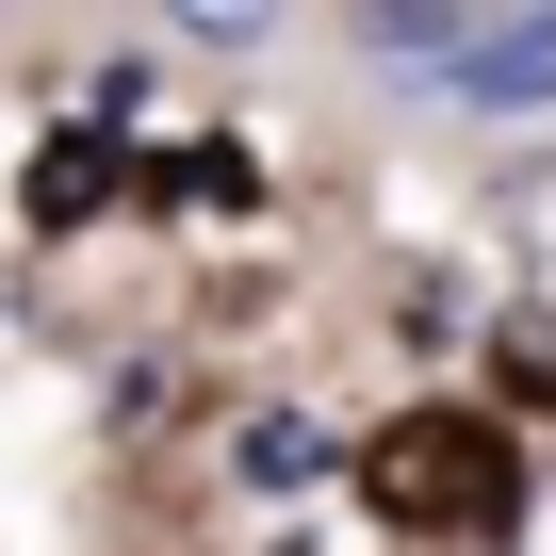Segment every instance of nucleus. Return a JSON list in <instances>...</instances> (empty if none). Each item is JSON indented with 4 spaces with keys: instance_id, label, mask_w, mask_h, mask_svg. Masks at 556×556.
Here are the masks:
<instances>
[{
    "instance_id": "nucleus-1",
    "label": "nucleus",
    "mask_w": 556,
    "mask_h": 556,
    "mask_svg": "<svg viewBox=\"0 0 556 556\" xmlns=\"http://www.w3.org/2000/svg\"><path fill=\"white\" fill-rule=\"evenodd\" d=\"M426 99L475 115V131H540V115H556V0H507L491 34H458Z\"/></svg>"
},
{
    "instance_id": "nucleus-2",
    "label": "nucleus",
    "mask_w": 556,
    "mask_h": 556,
    "mask_svg": "<svg viewBox=\"0 0 556 556\" xmlns=\"http://www.w3.org/2000/svg\"><path fill=\"white\" fill-rule=\"evenodd\" d=\"M507 0H361V50H377V83H442V50L458 34H491Z\"/></svg>"
},
{
    "instance_id": "nucleus-3",
    "label": "nucleus",
    "mask_w": 556,
    "mask_h": 556,
    "mask_svg": "<svg viewBox=\"0 0 556 556\" xmlns=\"http://www.w3.org/2000/svg\"><path fill=\"white\" fill-rule=\"evenodd\" d=\"M312 475H328V426H295V409L245 426V491H312Z\"/></svg>"
},
{
    "instance_id": "nucleus-4",
    "label": "nucleus",
    "mask_w": 556,
    "mask_h": 556,
    "mask_svg": "<svg viewBox=\"0 0 556 556\" xmlns=\"http://www.w3.org/2000/svg\"><path fill=\"white\" fill-rule=\"evenodd\" d=\"M164 34H197V50H262L278 0H164Z\"/></svg>"
}]
</instances>
